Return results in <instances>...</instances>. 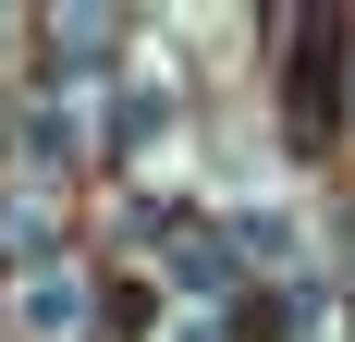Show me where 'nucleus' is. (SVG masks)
Instances as JSON below:
<instances>
[{
  "label": "nucleus",
  "mask_w": 355,
  "mask_h": 342,
  "mask_svg": "<svg viewBox=\"0 0 355 342\" xmlns=\"http://www.w3.org/2000/svg\"><path fill=\"white\" fill-rule=\"evenodd\" d=\"M12 330H25V342H62V330H86V281H73V269H37L25 294H12Z\"/></svg>",
  "instance_id": "f257e3e1"
},
{
  "label": "nucleus",
  "mask_w": 355,
  "mask_h": 342,
  "mask_svg": "<svg viewBox=\"0 0 355 342\" xmlns=\"http://www.w3.org/2000/svg\"><path fill=\"white\" fill-rule=\"evenodd\" d=\"M49 37H62V49H73V73H98V49H110V37H123V25H110V12H62V25H49Z\"/></svg>",
  "instance_id": "7ed1b4c3"
},
{
  "label": "nucleus",
  "mask_w": 355,
  "mask_h": 342,
  "mask_svg": "<svg viewBox=\"0 0 355 342\" xmlns=\"http://www.w3.org/2000/svg\"><path fill=\"white\" fill-rule=\"evenodd\" d=\"M172 294H196V306H209V294H233V244H220V233L172 244Z\"/></svg>",
  "instance_id": "f03ea898"
}]
</instances>
